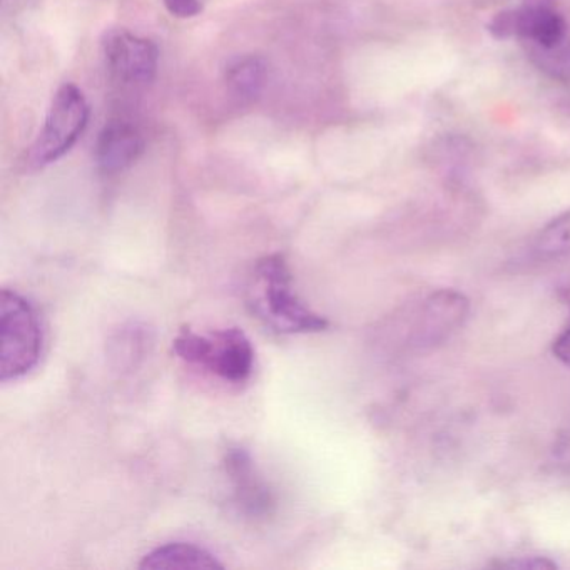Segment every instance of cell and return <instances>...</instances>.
I'll return each mask as SVG.
<instances>
[{
    "label": "cell",
    "instance_id": "cell-1",
    "mask_svg": "<svg viewBox=\"0 0 570 570\" xmlns=\"http://www.w3.org/2000/svg\"><path fill=\"white\" fill-rule=\"evenodd\" d=\"M253 315L282 335L318 333L328 328L325 316L305 305L293 289V276L283 255H269L256 262L246 289Z\"/></svg>",
    "mask_w": 570,
    "mask_h": 570
},
{
    "label": "cell",
    "instance_id": "cell-2",
    "mask_svg": "<svg viewBox=\"0 0 570 570\" xmlns=\"http://www.w3.org/2000/svg\"><path fill=\"white\" fill-rule=\"evenodd\" d=\"M173 352L185 362L203 366L213 375L236 385L248 382L255 368L252 340L236 326L209 335L183 328L173 340Z\"/></svg>",
    "mask_w": 570,
    "mask_h": 570
},
{
    "label": "cell",
    "instance_id": "cell-3",
    "mask_svg": "<svg viewBox=\"0 0 570 570\" xmlns=\"http://www.w3.org/2000/svg\"><path fill=\"white\" fill-rule=\"evenodd\" d=\"M0 380L16 382L38 366L45 336L35 306L12 289L0 298Z\"/></svg>",
    "mask_w": 570,
    "mask_h": 570
},
{
    "label": "cell",
    "instance_id": "cell-4",
    "mask_svg": "<svg viewBox=\"0 0 570 570\" xmlns=\"http://www.w3.org/2000/svg\"><path fill=\"white\" fill-rule=\"evenodd\" d=\"M89 121V106L76 86L66 85L56 92L38 141L31 149L36 168L61 159L78 142Z\"/></svg>",
    "mask_w": 570,
    "mask_h": 570
},
{
    "label": "cell",
    "instance_id": "cell-5",
    "mask_svg": "<svg viewBox=\"0 0 570 570\" xmlns=\"http://www.w3.org/2000/svg\"><path fill=\"white\" fill-rule=\"evenodd\" d=\"M469 315V299L453 289L433 293L413 309L410 345L415 350L433 348L450 338Z\"/></svg>",
    "mask_w": 570,
    "mask_h": 570
},
{
    "label": "cell",
    "instance_id": "cell-6",
    "mask_svg": "<svg viewBox=\"0 0 570 570\" xmlns=\"http://www.w3.org/2000/svg\"><path fill=\"white\" fill-rule=\"evenodd\" d=\"M109 72L122 85H148L158 72L159 51L155 42L128 31H115L105 41Z\"/></svg>",
    "mask_w": 570,
    "mask_h": 570
},
{
    "label": "cell",
    "instance_id": "cell-7",
    "mask_svg": "<svg viewBox=\"0 0 570 570\" xmlns=\"http://www.w3.org/2000/svg\"><path fill=\"white\" fill-rule=\"evenodd\" d=\"M225 469L233 485L236 505L252 519H265L275 510V497L258 475L248 450L229 449L225 456Z\"/></svg>",
    "mask_w": 570,
    "mask_h": 570
},
{
    "label": "cell",
    "instance_id": "cell-8",
    "mask_svg": "<svg viewBox=\"0 0 570 570\" xmlns=\"http://www.w3.org/2000/svg\"><path fill=\"white\" fill-rule=\"evenodd\" d=\"M145 151V138L138 126L129 121H112L102 129L96 142V161L106 175L125 171Z\"/></svg>",
    "mask_w": 570,
    "mask_h": 570
},
{
    "label": "cell",
    "instance_id": "cell-9",
    "mask_svg": "<svg viewBox=\"0 0 570 570\" xmlns=\"http://www.w3.org/2000/svg\"><path fill=\"white\" fill-rule=\"evenodd\" d=\"M515 11V36L542 49H556L567 35L566 19L553 6L525 4Z\"/></svg>",
    "mask_w": 570,
    "mask_h": 570
},
{
    "label": "cell",
    "instance_id": "cell-10",
    "mask_svg": "<svg viewBox=\"0 0 570 570\" xmlns=\"http://www.w3.org/2000/svg\"><path fill=\"white\" fill-rule=\"evenodd\" d=\"M141 569H223L215 553L195 543L171 542L156 547L142 557Z\"/></svg>",
    "mask_w": 570,
    "mask_h": 570
},
{
    "label": "cell",
    "instance_id": "cell-11",
    "mask_svg": "<svg viewBox=\"0 0 570 570\" xmlns=\"http://www.w3.org/2000/svg\"><path fill=\"white\" fill-rule=\"evenodd\" d=\"M268 79V66L258 56L233 59L225 71L226 89L239 105H248L259 98Z\"/></svg>",
    "mask_w": 570,
    "mask_h": 570
},
{
    "label": "cell",
    "instance_id": "cell-12",
    "mask_svg": "<svg viewBox=\"0 0 570 570\" xmlns=\"http://www.w3.org/2000/svg\"><path fill=\"white\" fill-rule=\"evenodd\" d=\"M570 253V209L547 223L533 239L530 258L552 262Z\"/></svg>",
    "mask_w": 570,
    "mask_h": 570
},
{
    "label": "cell",
    "instance_id": "cell-13",
    "mask_svg": "<svg viewBox=\"0 0 570 570\" xmlns=\"http://www.w3.org/2000/svg\"><path fill=\"white\" fill-rule=\"evenodd\" d=\"M169 14L179 19L195 18L203 11L205 0H163Z\"/></svg>",
    "mask_w": 570,
    "mask_h": 570
},
{
    "label": "cell",
    "instance_id": "cell-14",
    "mask_svg": "<svg viewBox=\"0 0 570 570\" xmlns=\"http://www.w3.org/2000/svg\"><path fill=\"white\" fill-rule=\"evenodd\" d=\"M503 567H510V569H553L556 562H550L547 559H540V557H530V559L513 560V562L503 563Z\"/></svg>",
    "mask_w": 570,
    "mask_h": 570
},
{
    "label": "cell",
    "instance_id": "cell-15",
    "mask_svg": "<svg viewBox=\"0 0 570 570\" xmlns=\"http://www.w3.org/2000/svg\"><path fill=\"white\" fill-rule=\"evenodd\" d=\"M553 355H556L560 362L570 366V328L566 330V332L556 340V343H553Z\"/></svg>",
    "mask_w": 570,
    "mask_h": 570
},
{
    "label": "cell",
    "instance_id": "cell-16",
    "mask_svg": "<svg viewBox=\"0 0 570 570\" xmlns=\"http://www.w3.org/2000/svg\"><path fill=\"white\" fill-rule=\"evenodd\" d=\"M559 456L563 465H569L570 469V435L563 436L559 445Z\"/></svg>",
    "mask_w": 570,
    "mask_h": 570
}]
</instances>
